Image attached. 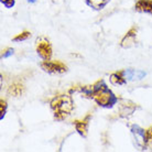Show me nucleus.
Segmentation results:
<instances>
[{
    "label": "nucleus",
    "mask_w": 152,
    "mask_h": 152,
    "mask_svg": "<svg viewBox=\"0 0 152 152\" xmlns=\"http://www.w3.org/2000/svg\"><path fill=\"white\" fill-rule=\"evenodd\" d=\"M80 93L84 97L95 100V103L103 108H111L118 103L117 96L109 89L104 80H97L89 86L80 87Z\"/></svg>",
    "instance_id": "f257e3e1"
},
{
    "label": "nucleus",
    "mask_w": 152,
    "mask_h": 152,
    "mask_svg": "<svg viewBox=\"0 0 152 152\" xmlns=\"http://www.w3.org/2000/svg\"><path fill=\"white\" fill-rule=\"evenodd\" d=\"M50 107L53 111L54 119L62 121L72 114L74 102L71 95H58L50 102Z\"/></svg>",
    "instance_id": "f03ea898"
},
{
    "label": "nucleus",
    "mask_w": 152,
    "mask_h": 152,
    "mask_svg": "<svg viewBox=\"0 0 152 152\" xmlns=\"http://www.w3.org/2000/svg\"><path fill=\"white\" fill-rule=\"evenodd\" d=\"M37 53L43 61H50L52 57V45L45 37H40L35 41Z\"/></svg>",
    "instance_id": "7ed1b4c3"
},
{
    "label": "nucleus",
    "mask_w": 152,
    "mask_h": 152,
    "mask_svg": "<svg viewBox=\"0 0 152 152\" xmlns=\"http://www.w3.org/2000/svg\"><path fill=\"white\" fill-rule=\"evenodd\" d=\"M40 66L49 74H63L67 72V66L61 61H43Z\"/></svg>",
    "instance_id": "20e7f679"
},
{
    "label": "nucleus",
    "mask_w": 152,
    "mask_h": 152,
    "mask_svg": "<svg viewBox=\"0 0 152 152\" xmlns=\"http://www.w3.org/2000/svg\"><path fill=\"white\" fill-rule=\"evenodd\" d=\"M130 130L132 132L133 137L137 141V143L142 148H145L148 145V139H147V130L142 129L138 125H132L130 127Z\"/></svg>",
    "instance_id": "39448f33"
},
{
    "label": "nucleus",
    "mask_w": 152,
    "mask_h": 152,
    "mask_svg": "<svg viewBox=\"0 0 152 152\" xmlns=\"http://www.w3.org/2000/svg\"><path fill=\"white\" fill-rule=\"evenodd\" d=\"M91 119V113H88L86 115V117L82 119V120H75L73 122L74 126H75L76 131L78 132L80 136H82L83 138L87 137V132H88V126H89V121Z\"/></svg>",
    "instance_id": "423d86ee"
},
{
    "label": "nucleus",
    "mask_w": 152,
    "mask_h": 152,
    "mask_svg": "<svg viewBox=\"0 0 152 152\" xmlns=\"http://www.w3.org/2000/svg\"><path fill=\"white\" fill-rule=\"evenodd\" d=\"M137 32L138 29L136 27L131 28L127 34L124 37V39L120 42V46L124 48V49H129V48H132L133 45H136V42H137Z\"/></svg>",
    "instance_id": "0eeeda50"
},
{
    "label": "nucleus",
    "mask_w": 152,
    "mask_h": 152,
    "mask_svg": "<svg viewBox=\"0 0 152 152\" xmlns=\"http://www.w3.org/2000/svg\"><path fill=\"white\" fill-rule=\"evenodd\" d=\"M137 109V105L131 100H121L119 105V116L122 118H127L131 116Z\"/></svg>",
    "instance_id": "6e6552de"
},
{
    "label": "nucleus",
    "mask_w": 152,
    "mask_h": 152,
    "mask_svg": "<svg viewBox=\"0 0 152 152\" xmlns=\"http://www.w3.org/2000/svg\"><path fill=\"white\" fill-rule=\"evenodd\" d=\"M134 10L142 13L152 15V0H138L134 4Z\"/></svg>",
    "instance_id": "1a4fd4ad"
},
{
    "label": "nucleus",
    "mask_w": 152,
    "mask_h": 152,
    "mask_svg": "<svg viewBox=\"0 0 152 152\" xmlns=\"http://www.w3.org/2000/svg\"><path fill=\"white\" fill-rule=\"evenodd\" d=\"M109 80H110V83L114 85H125L127 83V78H126L124 71H118V72L113 73L109 76Z\"/></svg>",
    "instance_id": "9d476101"
},
{
    "label": "nucleus",
    "mask_w": 152,
    "mask_h": 152,
    "mask_svg": "<svg viewBox=\"0 0 152 152\" xmlns=\"http://www.w3.org/2000/svg\"><path fill=\"white\" fill-rule=\"evenodd\" d=\"M23 93H24V87H23L22 84H19V83L12 84L7 91L8 95L13 96V97H20Z\"/></svg>",
    "instance_id": "9b49d317"
},
{
    "label": "nucleus",
    "mask_w": 152,
    "mask_h": 152,
    "mask_svg": "<svg viewBox=\"0 0 152 152\" xmlns=\"http://www.w3.org/2000/svg\"><path fill=\"white\" fill-rule=\"evenodd\" d=\"M85 1L93 9H95V10H102V9H104V8L106 7L107 4L110 0H85Z\"/></svg>",
    "instance_id": "f8f14e48"
},
{
    "label": "nucleus",
    "mask_w": 152,
    "mask_h": 152,
    "mask_svg": "<svg viewBox=\"0 0 152 152\" xmlns=\"http://www.w3.org/2000/svg\"><path fill=\"white\" fill-rule=\"evenodd\" d=\"M30 37H31V32H29V31H23L22 33H20V34H18L17 37H15V38L12 39V41L13 42L26 41V40H28Z\"/></svg>",
    "instance_id": "ddd939ff"
},
{
    "label": "nucleus",
    "mask_w": 152,
    "mask_h": 152,
    "mask_svg": "<svg viewBox=\"0 0 152 152\" xmlns=\"http://www.w3.org/2000/svg\"><path fill=\"white\" fill-rule=\"evenodd\" d=\"M7 108H8L7 102H6L4 99H1V100H0V114H1L0 119H1V120L4 119V115H6V113H7Z\"/></svg>",
    "instance_id": "4468645a"
},
{
    "label": "nucleus",
    "mask_w": 152,
    "mask_h": 152,
    "mask_svg": "<svg viewBox=\"0 0 152 152\" xmlns=\"http://www.w3.org/2000/svg\"><path fill=\"white\" fill-rule=\"evenodd\" d=\"M1 4H4V7L10 9V8L15 7V0H1Z\"/></svg>",
    "instance_id": "2eb2a0df"
},
{
    "label": "nucleus",
    "mask_w": 152,
    "mask_h": 152,
    "mask_svg": "<svg viewBox=\"0 0 152 152\" xmlns=\"http://www.w3.org/2000/svg\"><path fill=\"white\" fill-rule=\"evenodd\" d=\"M12 54H13V49H11V48H8V49H6L4 51H2L1 57H2V58H7V57L11 56Z\"/></svg>",
    "instance_id": "dca6fc26"
},
{
    "label": "nucleus",
    "mask_w": 152,
    "mask_h": 152,
    "mask_svg": "<svg viewBox=\"0 0 152 152\" xmlns=\"http://www.w3.org/2000/svg\"><path fill=\"white\" fill-rule=\"evenodd\" d=\"M147 139H148V145L149 143L152 145V127L147 129Z\"/></svg>",
    "instance_id": "f3484780"
},
{
    "label": "nucleus",
    "mask_w": 152,
    "mask_h": 152,
    "mask_svg": "<svg viewBox=\"0 0 152 152\" xmlns=\"http://www.w3.org/2000/svg\"><path fill=\"white\" fill-rule=\"evenodd\" d=\"M28 2H30V4H33V2H35L37 0H27Z\"/></svg>",
    "instance_id": "a211bd4d"
}]
</instances>
